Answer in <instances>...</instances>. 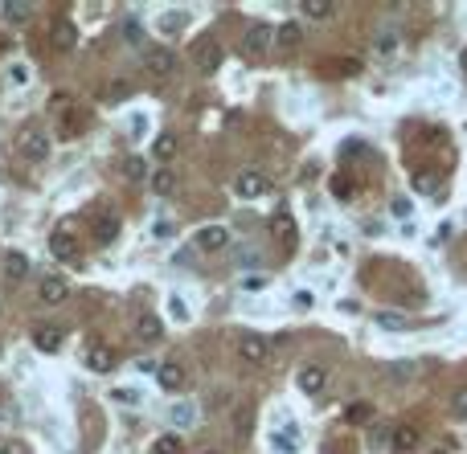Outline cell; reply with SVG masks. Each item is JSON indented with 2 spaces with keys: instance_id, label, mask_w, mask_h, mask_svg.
<instances>
[{
  "instance_id": "cell-9",
  "label": "cell",
  "mask_w": 467,
  "mask_h": 454,
  "mask_svg": "<svg viewBox=\"0 0 467 454\" xmlns=\"http://www.w3.org/2000/svg\"><path fill=\"white\" fill-rule=\"evenodd\" d=\"M156 376H160V389H168V393L189 389V376H184V369L177 364V360H164V364L156 369Z\"/></svg>"
},
{
  "instance_id": "cell-8",
  "label": "cell",
  "mask_w": 467,
  "mask_h": 454,
  "mask_svg": "<svg viewBox=\"0 0 467 454\" xmlns=\"http://www.w3.org/2000/svg\"><path fill=\"white\" fill-rule=\"evenodd\" d=\"M242 46H246V53H267V49L275 46V29H271L267 21H254Z\"/></svg>"
},
{
  "instance_id": "cell-21",
  "label": "cell",
  "mask_w": 467,
  "mask_h": 454,
  "mask_svg": "<svg viewBox=\"0 0 467 454\" xmlns=\"http://www.w3.org/2000/svg\"><path fill=\"white\" fill-rule=\"evenodd\" d=\"M177 135H172V131H164V135H156V144H152V156H156V160H172V156H177Z\"/></svg>"
},
{
  "instance_id": "cell-31",
  "label": "cell",
  "mask_w": 467,
  "mask_h": 454,
  "mask_svg": "<svg viewBox=\"0 0 467 454\" xmlns=\"http://www.w3.org/2000/svg\"><path fill=\"white\" fill-rule=\"evenodd\" d=\"M152 189H156L160 196H168L172 189H177V176H172V172L164 168V172H156V176H152Z\"/></svg>"
},
{
  "instance_id": "cell-7",
  "label": "cell",
  "mask_w": 467,
  "mask_h": 454,
  "mask_svg": "<svg viewBox=\"0 0 467 454\" xmlns=\"http://www.w3.org/2000/svg\"><path fill=\"white\" fill-rule=\"evenodd\" d=\"M300 389L308 397H320V393L328 389V369L324 364H303L300 369Z\"/></svg>"
},
{
  "instance_id": "cell-2",
  "label": "cell",
  "mask_w": 467,
  "mask_h": 454,
  "mask_svg": "<svg viewBox=\"0 0 467 454\" xmlns=\"http://www.w3.org/2000/svg\"><path fill=\"white\" fill-rule=\"evenodd\" d=\"M271 180L258 172V168H246V172H238V180H234V193L242 196V201H258V196H267Z\"/></svg>"
},
{
  "instance_id": "cell-27",
  "label": "cell",
  "mask_w": 467,
  "mask_h": 454,
  "mask_svg": "<svg viewBox=\"0 0 467 454\" xmlns=\"http://www.w3.org/2000/svg\"><path fill=\"white\" fill-rule=\"evenodd\" d=\"M4 16H9L13 25H21V21H29V16H33V4H21V0H9V4H4Z\"/></svg>"
},
{
  "instance_id": "cell-5",
  "label": "cell",
  "mask_w": 467,
  "mask_h": 454,
  "mask_svg": "<svg viewBox=\"0 0 467 454\" xmlns=\"http://www.w3.org/2000/svg\"><path fill=\"white\" fill-rule=\"evenodd\" d=\"M238 357L246 360V364H267L271 360V344L263 340V336H242V340H238Z\"/></svg>"
},
{
  "instance_id": "cell-6",
  "label": "cell",
  "mask_w": 467,
  "mask_h": 454,
  "mask_svg": "<svg viewBox=\"0 0 467 454\" xmlns=\"http://www.w3.org/2000/svg\"><path fill=\"white\" fill-rule=\"evenodd\" d=\"M144 65H148V74H156V78H168V74L177 70V53L168 46H156V49H148Z\"/></svg>"
},
{
  "instance_id": "cell-18",
  "label": "cell",
  "mask_w": 467,
  "mask_h": 454,
  "mask_svg": "<svg viewBox=\"0 0 467 454\" xmlns=\"http://www.w3.org/2000/svg\"><path fill=\"white\" fill-rule=\"evenodd\" d=\"M373 413H377L373 401H349V406H345V422L349 426H369L373 422Z\"/></svg>"
},
{
  "instance_id": "cell-13",
  "label": "cell",
  "mask_w": 467,
  "mask_h": 454,
  "mask_svg": "<svg viewBox=\"0 0 467 454\" xmlns=\"http://www.w3.org/2000/svg\"><path fill=\"white\" fill-rule=\"evenodd\" d=\"M33 348L37 352H58V348H62V332L53 324H37L33 327Z\"/></svg>"
},
{
  "instance_id": "cell-17",
  "label": "cell",
  "mask_w": 467,
  "mask_h": 454,
  "mask_svg": "<svg viewBox=\"0 0 467 454\" xmlns=\"http://www.w3.org/2000/svg\"><path fill=\"white\" fill-rule=\"evenodd\" d=\"M111 364H115V352H111L107 344H95V348L86 352V369H90V373H107Z\"/></svg>"
},
{
  "instance_id": "cell-15",
  "label": "cell",
  "mask_w": 467,
  "mask_h": 454,
  "mask_svg": "<svg viewBox=\"0 0 467 454\" xmlns=\"http://www.w3.org/2000/svg\"><path fill=\"white\" fill-rule=\"evenodd\" d=\"M275 46L300 49V46H303V25H300V21H283V25L275 29Z\"/></svg>"
},
{
  "instance_id": "cell-24",
  "label": "cell",
  "mask_w": 467,
  "mask_h": 454,
  "mask_svg": "<svg viewBox=\"0 0 467 454\" xmlns=\"http://www.w3.org/2000/svg\"><path fill=\"white\" fill-rule=\"evenodd\" d=\"M303 16L328 21V16H336V4H332V0H303Z\"/></svg>"
},
{
  "instance_id": "cell-38",
  "label": "cell",
  "mask_w": 467,
  "mask_h": 454,
  "mask_svg": "<svg viewBox=\"0 0 467 454\" xmlns=\"http://www.w3.org/2000/svg\"><path fill=\"white\" fill-rule=\"evenodd\" d=\"M389 373H394V376H414V364H394Z\"/></svg>"
},
{
  "instance_id": "cell-22",
  "label": "cell",
  "mask_w": 467,
  "mask_h": 454,
  "mask_svg": "<svg viewBox=\"0 0 467 454\" xmlns=\"http://www.w3.org/2000/svg\"><path fill=\"white\" fill-rule=\"evenodd\" d=\"M394 450H414L418 446V430L414 426H394V442H389Z\"/></svg>"
},
{
  "instance_id": "cell-14",
  "label": "cell",
  "mask_w": 467,
  "mask_h": 454,
  "mask_svg": "<svg viewBox=\"0 0 467 454\" xmlns=\"http://www.w3.org/2000/svg\"><path fill=\"white\" fill-rule=\"evenodd\" d=\"M50 250L58 254V258H74V250H78V242H74V229H70V226H58V229H53Z\"/></svg>"
},
{
  "instance_id": "cell-16",
  "label": "cell",
  "mask_w": 467,
  "mask_h": 454,
  "mask_svg": "<svg viewBox=\"0 0 467 454\" xmlns=\"http://www.w3.org/2000/svg\"><path fill=\"white\" fill-rule=\"evenodd\" d=\"M135 336H140V340L144 344H156L160 340V336H164V324H160V315H140V320H135Z\"/></svg>"
},
{
  "instance_id": "cell-37",
  "label": "cell",
  "mask_w": 467,
  "mask_h": 454,
  "mask_svg": "<svg viewBox=\"0 0 467 454\" xmlns=\"http://www.w3.org/2000/svg\"><path fill=\"white\" fill-rule=\"evenodd\" d=\"M242 287H246V291H263V287H267V278H263V275H254V278H246Z\"/></svg>"
},
{
  "instance_id": "cell-34",
  "label": "cell",
  "mask_w": 467,
  "mask_h": 454,
  "mask_svg": "<svg viewBox=\"0 0 467 454\" xmlns=\"http://www.w3.org/2000/svg\"><path fill=\"white\" fill-rule=\"evenodd\" d=\"M275 450H283V454H295L300 446H295V430H287V434H275Z\"/></svg>"
},
{
  "instance_id": "cell-33",
  "label": "cell",
  "mask_w": 467,
  "mask_h": 454,
  "mask_svg": "<svg viewBox=\"0 0 467 454\" xmlns=\"http://www.w3.org/2000/svg\"><path fill=\"white\" fill-rule=\"evenodd\" d=\"M451 413H455V418H467V385L451 393Z\"/></svg>"
},
{
  "instance_id": "cell-3",
  "label": "cell",
  "mask_w": 467,
  "mask_h": 454,
  "mask_svg": "<svg viewBox=\"0 0 467 454\" xmlns=\"http://www.w3.org/2000/svg\"><path fill=\"white\" fill-rule=\"evenodd\" d=\"M193 62H197L201 74H214L217 65H221V46H217L214 37H201L197 46H193Z\"/></svg>"
},
{
  "instance_id": "cell-10",
  "label": "cell",
  "mask_w": 467,
  "mask_h": 454,
  "mask_svg": "<svg viewBox=\"0 0 467 454\" xmlns=\"http://www.w3.org/2000/svg\"><path fill=\"white\" fill-rule=\"evenodd\" d=\"M90 238H95L99 246L115 242V238H119V217H115V213H99V217H95V226H90Z\"/></svg>"
},
{
  "instance_id": "cell-29",
  "label": "cell",
  "mask_w": 467,
  "mask_h": 454,
  "mask_svg": "<svg viewBox=\"0 0 467 454\" xmlns=\"http://www.w3.org/2000/svg\"><path fill=\"white\" fill-rule=\"evenodd\" d=\"M184 21H189V16L172 9V13H164V16H160V29H164L168 37H172V33H181V29H184Z\"/></svg>"
},
{
  "instance_id": "cell-35",
  "label": "cell",
  "mask_w": 467,
  "mask_h": 454,
  "mask_svg": "<svg viewBox=\"0 0 467 454\" xmlns=\"http://www.w3.org/2000/svg\"><path fill=\"white\" fill-rule=\"evenodd\" d=\"M385 442H394V430H389V426L373 430V446H385Z\"/></svg>"
},
{
  "instance_id": "cell-23",
  "label": "cell",
  "mask_w": 467,
  "mask_h": 454,
  "mask_svg": "<svg viewBox=\"0 0 467 454\" xmlns=\"http://www.w3.org/2000/svg\"><path fill=\"white\" fill-rule=\"evenodd\" d=\"M377 324H382L385 332H410V327H414V320H406L402 311H382V315H377Z\"/></svg>"
},
{
  "instance_id": "cell-41",
  "label": "cell",
  "mask_w": 467,
  "mask_h": 454,
  "mask_svg": "<svg viewBox=\"0 0 467 454\" xmlns=\"http://www.w3.org/2000/svg\"><path fill=\"white\" fill-rule=\"evenodd\" d=\"M431 454H451V450H431Z\"/></svg>"
},
{
  "instance_id": "cell-4",
  "label": "cell",
  "mask_w": 467,
  "mask_h": 454,
  "mask_svg": "<svg viewBox=\"0 0 467 454\" xmlns=\"http://www.w3.org/2000/svg\"><path fill=\"white\" fill-rule=\"evenodd\" d=\"M50 46L58 49V53H70V49L78 46V25L66 21V16H62V21H53V25H50Z\"/></svg>"
},
{
  "instance_id": "cell-28",
  "label": "cell",
  "mask_w": 467,
  "mask_h": 454,
  "mask_svg": "<svg viewBox=\"0 0 467 454\" xmlns=\"http://www.w3.org/2000/svg\"><path fill=\"white\" fill-rule=\"evenodd\" d=\"M332 196H336V201H352V196H357V184H352V176H336V180H332Z\"/></svg>"
},
{
  "instance_id": "cell-26",
  "label": "cell",
  "mask_w": 467,
  "mask_h": 454,
  "mask_svg": "<svg viewBox=\"0 0 467 454\" xmlns=\"http://www.w3.org/2000/svg\"><path fill=\"white\" fill-rule=\"evenodd\" d=\"M184 446H181V438L177 434H160V438L152 442V450L148 454H181Z\"/></svg>"
},
{
  "instance_id": "cell-1",
  "label": "cell",
  "mask_w": 467,
  "mask_h": 454,
  "mask_svg": "<svg viewBox=\"0 0 467 454\" xmlns=\"http://www.w3.org/2000/svg\"><path fill=\"white\" fill-rule=\"evenodd\" d=\"M17 156L21 160H29V164H41L46 156H50V135L37 127V123H25V127L17 131Z\"/></svg>"
},
{
  "instance_id": "cell-42",
  "label": "cell",
  "mask_w": 467,
  "mask_h": 454,
  "mask_svg": "<svg viewBox=\"0 0 467 454\" xmlns=\"http://www.w3.org/2000/svg\"><path fill=\"white\" fill-rule=\"evenodd\" d=\"M209 454H221V450H209Z\"/></svg>"
},
{
  "instance_id": "cell-39",
  "label": "cell",
  "mask_w": 467,
  "mask_h": 454,
  "mask_svg": "<svg viewBox=\"0 0 467 454\" xmlns=\"http://www.w3.org/2000/svg\"><path fill=\"white\" fill-rule=\"evenodd\" d=\"M0 454H25L21 446H13V442H0Z\"/></svg>"
},
{
  "instance_id": "cell-12",
  "label": "cell",
  "mask_w": 467,
  "mask_h": 454,
  "mask_svg": "<svg viewBox=\"0 0 467 454\" xmlns=\"http://www.w3.org/2000/svg\"><path fill=\"white\" fill-rule=\"evenodd\" d=\"M193 246H197V250H226V246H230V233L221 226H205V229H197Z\"/></svg>"
},
{
  "instance_id": "cell-36",
  "label": "cell",
  "mask_w": 467,
  "mask_h": 454,
  "mask_svg": "<svg viewBox=\"0 0 467 454\" xmlns=\"http://www.w3.org/2000/svg\"><path fill=\"white\" fill-rule=\"evenodd\" d=\"M377 49H385V53H394V49H398V37H394V33H385V37H377Z\"/></svg>"
},
{
  "instance_id": "cell-25",
  "label": "cell",
  "mask_w": 467,
  "mask_h": 454,
  "mask_svg": "<svg viewBox=\"0 0 467 454\" xmlns=\"http://www.w3.org/2000/svg\"><path fill=\"white\" fill-rule=\"evenodd\" d=\"M119 172H123V180H135V184L148 176V168H144V160H140V156H127V160L119 164Z\"/></svg>"
},
{
  "instance_id": "cell-32",
  "label": "cell",
  "mask_w": 467,
  "mask_h": 454,
  "mask_svg": "<svg viewBox=\"0 0 467 454\" xmlns=\"http://www.w3.org/2000/svg\"><path fill=\"white\" fill-rule=\"evenodd\" d=\"M168 418H172V426H193L197 409H193V406H172V409H168Z\"/></svg>"
},
{
  "instance_id": "cell-19",
  "label": "cell",
  "mask_w": 467,
  "mask_h": 454,
  "mask_svg": "<svg viewBox=\"0 0 467 454\" xmlns=\"http://www.w3.org/2000/svg\"><path fill=\"white\" fill-rule=\"evenodd\" d=\"M271 233H275L279 242H295V233H300V229H295V221H291L287 213H275V217H271Z\"/></svg>"
},
{
  "instance_id": "cell-30",
  "label": "cell",
  "mask_w": 467,
  "mask_h": 454,
  "mask_svg": "<svg viewBox=\"0 0 467 454\" xmlns=\"http://www.w3.org/2000/svg\"><path fill=\"white\" fill-rule=\"evenodd\" d=\"M414 189H418L422 196H434V193H439V176H434V172H418V176H414Z\"/></svg>"
},
{
  "instance_id": "cell-40",
  "label": "cell",
  "mask_w": 467,
  "mask_h": 454,
  "mask_svg": "<svg viewBox=\"0 0 467 454\" xmlns=\"http://www.w3.org/2000/svg\"><path fill=\"white\" fill-rule=\"evenodd\" d=\"M459 62H463V70H467V49H463V58H459Z\"/></svg>"
},
{
  "instance_id": "cell-20",
  "label": "cell",
  "mask_w": 467,
  "mask_h": 454,
  "mask_svg": "<svg viewBox=\"0 0 467 454\" xmlns=\"http://www.w3.org/2000/svg\"><path fill=\"white\" fill-rule=\"evenodd\" d=\"M4 275L13 278V283L25 278V275H29V258H25L21 250H9V258H4Z\"/></svg>"
},
{
  "instance_id": "cell-11",
  "label": "cell",
  "mask_w": 467,
  "mask_h": 454,
  "mask_svg": "<svg viewBox=\"0 0 467 454\" xmlns=\"http://www.w3.org/2000/svg\"><path fill=\"white\" fill-rule=\"evenodd\" d=\"M37 295H41V303H66V295H70V283L62 275H50V278H41V287H37Z\"/></svg>"
}]
</instances>
